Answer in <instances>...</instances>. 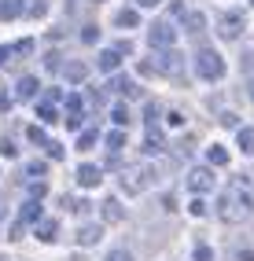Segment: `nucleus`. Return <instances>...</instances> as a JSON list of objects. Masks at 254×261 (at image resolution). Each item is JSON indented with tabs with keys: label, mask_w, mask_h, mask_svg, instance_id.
I'll return each mask as SVG.
<instances>
[{
	"label": "nucleus",
	"mask_w": 254,
	"mask_h": 261,
	"mask_svg": "<svg viewBox=\"0 0 254 261\" xmlns=\"http://www.w3.org/2000/svg\"><path fill=\"white\" fill-rule=\"evenodd\" d=\"M207 162H210V166H228V151L217 147V144H210V147H207Z\"/></svg>",
	"instance_id": "nucleus-21"
},
{
	"label": "nucleus",
	"mask_w": 254,
	"mask_h": 261,
	"mask_svg": "<svg viewBox=\"0 0 254 261\" xmlns=\"http://www.w3.org/2000/svg\"><path fill=\"white\" fill-rule=\"evenodd\" d=\"M99 180H104V169L99 166H92V162L78 166V184L81 188H99Z\"/></svg>",
	"instance_id": "nucleus-6"
},
{
	"label": "nucleus",
	"mask_w": 254,
	"mask_h": 261,
	"mask_svg": "<svg viewBox=\"0 0 254 261\" xmlns=\"http://www.w3.org/2000/svg\"><path fill=\"white\" fill-rule=\"evenodd\" d=\"M81 121H85L81 114H66V125H70V129H81Z\"/></svg>",
	"instance_id": "nucleus-40"
},
{
	"label": "nucleus",
	"mask_w": 254,
	"mask_h": 261,
	"mask_svg": "<svg viewBox=\"0 0 254 261\" xmlns=\"http://www.w3.org/2000/svg\"><path fill=\"white\" fill-rule=\"evenodd\" d=\"M243 70H247V74H254V48H250V51H243Z\"/></svg>",
	"instance_id": "nucleus-39"
},
{
	"label": "nucleus",
	"mask_w": 254,
	"mask_h": 261,
	"mask_svg": "<svg viewBox=\"0 0 254 261\" xmlns=\"http://www.w3.org/2000/svg\"><path fill=\"white\" fill-rule=\"evenodd\" d=\"M37 221H41V199H26L15 224H22V228H26V224H37Z\"/></svg>",
	"instance_id": "nucleus-7"
},
{
	"label": "nucleus",
	"mask_w": 254,
	"mask_h": 261,
	"mask_svg": "<svg viewBox=\"0 0 254 261\" xmlns=\"http://www.w3.org/2000/svg\"><path fill=\"white\" fill-rule=\"evenodd\" d=\"M118 66H122V51H118V48H104V51H99V70L114 74Z\"/></svg>",
	"instance_id": "nucleus-11"
},
{
	"label": "nucleus",
	"mask_w": 254,
	"mask_h": 261,
	"mask_svg": "<svg viewBox=\"0 0 254 261\" xmlns=\"http://www.w3.org/2000/svg\"><path fill=\"white\" fill-rule=\"evenodd\" d=\"M195 74H199L202 81H217V77L225 74V59L217 56L214 48H202L199 56H195Z\"/></svg>",
	"instance_id": "nucleus-2"
},
{
	"label": "nucleus",
	"mask_w": 254,
	"mask_h": 261,
	"mask_svg": "<svg viewBox=\"0 0 254 261\" xmlns=\"http://www.w3.org/2000/svg\"><path fill=\"white\" fill-rule=\"evenodd\" d=\"M250 8H254V0H250Z\"/></svg>",
	"instance_id": "nucleus-45"
},
{
	"label": "nucleus",
	"mask_w": 254,
	"mask_h": 261,
	"mask_svg": "<svg viewBox=\"0 0 254 261\" xmlns=\"http://www.w3.org/2000/svg\"><path fill=\"white\" fill-rule=\"evenodd\" d=\"M107 89H114V92H122L125 99H137V96H140V89H137V85H133L129 77H114V81L107 85Z\"/></svg>",
	"instance_id": "nucleus-13"
},
{
	"label": "nucleus",
	"mask_w": 254,
	"mask_h": 261,
	"mask_svg": "<svg viewBox=\"0 0 254 261\" xmlns=\"http://www.w3.org/2000/svg\"><path fill=\"white\" fill-rule=\"evenodd\" d=\"M144 154H162V136L155 129H147V140H144Z\"/></svg>",
	"instance_id": "nucleus-25"
},
{
	"label": "nucleus",
	"mask_w": 254,
	"mask_h": 261,
	"mask_svg": "<svg viewBox=\"0 0 254 261\" xmlns=\"http://www.w3.org/2000/svg\"><path fill=\"white\" fill-rule=\"evenodd\" d=\"M192 261H214V250L207 247V243H195V250H192Z\"/></svg>",
	"instance_id": "nucleus-29"
},
{
	"label": "nucleus",
	"mask_w": 254,
	"mask_h": 261,
	"mask_svg": "<svg viewBox=\"0 0 254 261\" xmlns=\"http://www.w3.org/2000/svg\"><path fill=\"white\" fill-rule=\"evenodd\" d=\"M111 121H114V129H125L133 118H129V111L122 107V103H114V107H111Z\"/></svg>",
	"instance_id": "nucleus-23"
},
{
	"label": "nucleus",
	"mask_w": 254,
	"mask_h": 261,
	"mask_svg": "<svg viewBox=\"0 0 254 261\" xmlns=\"http://www.w3.org/2000/svg\"><path fill=\"white\" fill-rule=\"evenodd\" d=\"M243 30H247V15H243V11H225V15H221V30H217V33H221L225 41L243 37Z\"/></svg>",
	"instance_id": "nucleus-3"
},
{
	"label": "nucleus",
	"mask_w": 254,
	"mask_h": 261,
	"mask_svg": "<svg viewBox=\"0 0 254 261\" xmlns=\"http://www.w3.org/2000/svg\"><path fill=\"white\" fill-rule=\"evenodd\" d=\"M81 41H85V44H96V41H99V30H96V26H85V30H81Z\"/></svg>",
	"instance_id": "nucleus-33"
},
{
	"label": "nucleus",
	"mask_w": 254,
	"mask_h": 261,
	"mask_svg": "<svg viewBox=\"0 0 254 261\" xmlns=\"http://www.w3.org/2000/svg\"><path fill=\"white\" fill-rule=\"evenodd\" d=\"M184 26H188V33L199 37V33L207 30V15H202V11H188V15H184Z\"/></svg>",
	"instance_id": "nucleus-17"
},
{
	"label": "nucleus",
	"mask_w": 254,
	"mask_h": 261,
	"mask_svg": "<svg viewBox=\"0 0 254 261\" xmlns=\"http://www.w3.org/2000/svg\"><path fill=\"white\" fill-rule=\"evenodd\" d=\"M92 144H96V129H78V147L89 151Z\"/></svg>",
	"instance_id": "nucleus-28"
},
{
	"label": "nucleus",
	"mask_w": 254,
	"mask_h": 261,
	"mask_svg": "<svg viewBox=\"0 0 254 261\" xmlns=\"http://www.w3.org/2000/svg\"><path fill=\"white\" fill-rule=\"evenodd\" d=\"M236 144H240V151L254 154V125H240V133H236Z\"/></svg>",
	"instance_id": "nucleus-15"
},
{
	"label": "nucleus",
	"mask_w": 254,
	"mask_h": 261,
	"mask_svg": "<svg viewBox=\"0 0 254 261\" xmlns=\"http://www.w3.org/2000/svg\"><path fill=\"white\" fill-rule=\"evenodd\" d=\"M99 236H104L99 224H85V228H78V243H81V247H96Z\"/></svg>",
	"instance_id": "nucleus-12"
},
{
	"label": "nucleus",
	"mask_w": 254,
	"mask_h": 261,
	"mask_svg": "<svg viewBox=\"0 0 254 261\" xmlns=\"http://www.w3.org/2000/svg\"><path fill=\"white\" fill-rule=\"evenodd\" d=\"M104 261H133V254H129V250H111Z\"/></svg>",
	"instance_id": "nucleus-37"
},
{
	"label": "nucleus",
	"mask_w": 254,
	"mask_h": 261,
	"mask_svg": "<svg viewBox=\"0 0 254 261\" xmlns=\"http://www.w3.org/2000/svg\"><path fill=\"white\" fill-rule=\"evenodd\" d=\"M144 184H147L144 177L137 180V169H125V173H122V188L129 191V195H140V191H144Z\"/></svg>",
	"instance_id": "nucleus-14"
},
{
	"label": "nucleus",
	"mask_w": 254,
	"mask_h": 261,
	"mask_svg": "<svg viewBox=\"0 0 254 261\" xmlns=\"http://www.w3.org/2000/svg\"><path fill=\"white\" fill-rule=\"evenodd\" d=\"M166 125H169V129H181V125H184V114H181V111H166Z\"/></svg>",
	"instance_id": "nucleus-32"
},
{
	"label": "nucleus",
	"mask_w": 254,
	"mask_h": 261,
	"mask_svg": "<svg viewBox=\"0 0 254 261\" xmlns=\"http://www.w3.org/2000/svg\"><path fill=\"white\" fill-rule=\"evenodd\" d=\"M22 11H26L22 0H0V19H19Z\"/></svg>",
	"instance_id": "nucleus-16"
},
{
	"label": "nucleus",
	"mask_w": 254,
	"mask_h": 261,
	"mask_svg": "<svg viewBox=\"0 0 254 261\" xmlns=\"http://www.w3.org/2000/svg\"><path fill=\"white\" fill-rule=\"evenodd\" d=\"M188 210H192V217H202V214H207V202H202V195H195V199H192Z\"/></svg>",
	"instance_id": "nucleus-34"
},
{
	"label": "nucleus",
	"mask_w": 254,
	"mask_h": 261,
	"mask_svg": "<svg viewBox=\"0 0 254 261\" xmlns=\"http://www.w3.org/2000/svg\"><path fill=\"white\" fill-rule=\"evenodd\" d=\"M159 59H162V63H159L162 74H177V70H181V51H177V48H162Z\"/></svg>",
	"instance_id": "nucleus-9"
},
{
	"label": "nucleus",
	"mask_w": 254,
	"mask_h": 261,
	"mask_svg": "<svg viewBox=\"0 0 254 261\" xmlns=\"http://www.w3.org/2000/svg\"><path fill=\"white\" fill-rule=\"evenodd\" d=\"M11 56H15V44H11V48H0V66H4Z\"/></svg>",
	"instance_id": "nucleus-41"
},
{
	"label": "nucleus",
	"mask_w": 254,
	"mask_h": 261,
	"mask_svg": "<svg viewBox=\"0 0 254 261\" xmlns=\"http://www.w3.org/2000/svg\"><path fill=\"white\" fill-rule=\"evenodd\" d=\"M250 99H254V77H250Z\"/></svg>",
	"instance_id": "nucleus-44"
},
{
	"label": "nucleus",
	"mask_w": 254,
	"mask_h": 261,
	"mask_svg": "<svg viewBox=\"0 0 254 261\" xmlns=\"http://www.w3.org/2000/svg\"><path fill=\"white\" fill-rule=\"evenodd\" d=\"M37 118H41V121H48V125H52V121H59L56 103H52V99H41V103H37Z\"/></svg>",
	"instance_id": "nucleus-19"
},
{
	"label": "nucleus",
	"mask_w": 254,
	"mask_h": 261,
	"mask_svg": "<svg viewBox=\"0 0 254 261\" xmlns=\"http://www.w3.org/2000/svg\"><path fill=\"white\" fill-rule=\"evenodd\" d=\"M250 214H254V188H250V180L247 177L228 180V188L221 191V221L243 224V221H250Z\"/></svg>",
	"instance_id": "nucleus-1"
},
{
	"label": "nucleus",
	"mask_w": 254,
	"mask_h": 261,
	"mask_svg": "<svg viewBox=\"0 0 254 261\" xmlns=\"http://www.w3.org/2000/svg\"><path fill=\"white\" fill-rule=\"evenodd\" d=\"M125 147V133L122 129H114V133H107V154H118Z\"/></svg>",
	"instance_id": "nucleus-24"
},
{
	"label": "nucleus",
	"mask_w": 254,
	"mask_h": 261,
	"mask_svg": "<svg viewBox=\"0 0 254 261\" xmlns=\"http://www.w3.org/2000/svg\"><path fill=\"white\" fill-rule=\"evenodd\" d=\"M26 140H33V144H41V147H44V144H48V136H44V129L30 125V129H26Z\"/></svg>",
	"instance_id": "nucleus-30"
},
{
	"label": "nucleus",
	"mask_w": 254,
	"mask_h": 261,
	"mask_svg": "<svg viewBox=\"0 0 254 261\" xmlns=\"http://www.w3.org/2000/svg\"><path fill=\"white\" fill-rule=\"evenodd\" d=\"M147 44L159 48V51H162V48H173V44H177V30L169 26V22H155V26L147 30Z\"/></svg>",
	"instance_id": "nucleus-4"
},
{
	"label": "nucleus",
	"mask_w": 254,
	"mask_h": 261,
	"mask_svg": "<svg viewBox=\"0 0 254 261\" xmlns=\"http://www.w3.org/2000/svg\"><path fill=\"white\" fill-rule=\"evenodd\" d=\"M48 166L44 162H26V180H44Z\"/></svg>",
	"instance_id": "nucleus-27"
},
{
	"label": "nucleus",
	"mask_w": 254,
	"mask_h": 261,
	"mask_svg": "<svg viewBox=\"0 0 254 261\" xmlns=\"http://www.w3.org/2000/svg\"><path fill=\"white\" fill-rule=\"evenodd\" d=\"M37 89H41L37 77L26 74V77H19V85H15V99H33V96H37Z\"/></svg>",
	"instance_id": "nucleus-10"
},
{
	"label": "nucleus",
	"mask_w": 254,
	"mask_h": 261,
	"mask_svg": "<svg viewBox=\"0 0 254 261\" xmlns=\"http://www.w3.org/2000/svg\"><path fill=\"white\" fill-rule=\"evenodd\" d=\"M104 217H107V221H122V217H125V210H122V202H114V199H107V202H104Z\"/></svg>",
	"instance_id": "nucleus-26"
},
{
	"label": "nucleus",
	"mask_w": 254,
	"mask_h": 261,
	"mask_svg": "<svg viewBox=\"0 0 254 261\" xmlns=\"http://www.w3.org/2000/svg\"><path fill=\"white\" fill-rule=\"evenodd\" d=\"M63 74L70 77V81H85V77H89V66H85V63H66Z\"/></svg>",
	"instance_id": "nucleus-22"
},
{
	"label": "nucleus",
	"mask_w": 254,
	"mask_h": 261,
	"mask_svg": "<svg viewBox=\"0 0 254 261\" xmlns=\"http://www.w3.org/2000/svg\"><path fill=\"white\" fill-rule=\"evenodd\" d=\"M44 151H48V154H52V159H56V162L63 159V144H56V140H48V144H44Z\"/></svg>",
	"instance_id": "nucleus-36"
},
{
	"label": "nucleus",
	"mask_w": 254,
	"mask_h": 261,
	"mask_svg": "<svg viewBox=\"0 0 254 261\" xmlns=\"http://www.w3.org/2000/svg\"><path fill=\"white\" fill-rule=\"evenodd\" d=\"M85 107H89V103H85L81 92H70V96H66V114H81V118H85Z\"/></svg>",
	"instance_id": "nucleus-20"
},
{
	"label": "nucleus",
	"mask_w": 254,
	"mask_h": 261,
	"mask_svg": "<svg viewBox=\"0 0 254 261\" xmlns=\"http://www.w3.org/2000/svg\"><path fill=\"white\" fill-rule=\"evenodd\" d=\"M56 236H59V221L56 217H41L37 221V239L41 243H56Z\"/></svg>",
	"instance_id": "nucleus-8"
},
{
	"label": "nucleus",
	"mask_w": 254,
	"mask_h": 261,
	"mask_svg": "<svg viewBox=\"0 0 254 261\" xmlns=\"http://www.w3.org/2000/svg\"><path fill=\"white\" fill-rule=\"evenodd\" d=\"M26 15H44V0H30V4H26Z\"/></svg>",
	"instance_id": "nucleus-38"
},
{
	"label": "nucleus",
	"mask_w": 254,
	"mask_h": 261,
	"mask_svg": "<svg viewBox=\"0 0 254 261\" xmlns=\"http://www.w3.org/2000/svg\"><path fill=\"white\" fill-rule=\"evenodd\" d=\"M114 26H122V30H129V26H140V11H133V8L118 11V15H114Z\"/></svg>",
	"instance_id": "nucleus-18"
},
{
	"label": "nucleus",
	"mask_w": 254,
	"mask_h": 261,
	"mask_svg": "<svg viewBox=\"0 0 254 261\" xmlns=\"http://www.w3.org/2000/svg\"><path fill=\"white\" fill-rule=\"evenodd\" d=\"M240 261H254V254H240Z\"/></svg>",
	"instance_id": "nucleus-43"
},
{
	"label": "nucleus",
	"mask_w": 254,
	"mask_h": 261,
	"mask_svg": "<svg viewBox=\"0 0 254 261\" xmlns=\"http://www.w3.org/2000/svg\"><path fill=\"white\" fill-rule=\"evenodd\" d=\"M137 4H140V8H159L162 0H137Z\"/></svg>",
	"instance_id": "nucleus-42"
},
{
	"label": "nucleus",
	"mask_w": 254,
	"mask_h": 261,
	"mask_svg": "<svg viewBox=\"0 0 254 261\" xmlns=\"http://www.w3.org/2000/svg\"><path fill=\"white\" fill-rule=\"evenodd\" d=\"M236 118H240V114L225 111V114H221V125H225V129H240V121H236Z\"/></svg>",
	"instance_id": "nucleus-35"
},
{
	"label": "nucleus",
	"mask_w": 254,
	"mask_h": 261,
	"mask_svg": "<svg viewBox=\"0 0 254 261\" xmlns=\"http://www.w3.org/2000/svg\"><path fill=\"white\" fill-rule=\"evenodd\" d=\"M0 154H4V159H15V154H19V147H15L8 136H0Z\"/></svg>",
	"instance_id": "nucleus-31"
},
{
	"label": "nucleus",
	"mask_w": 254,
	"mask_h": 261,
	"mask_svg": "<svg viewBox=\"0 0 254 261\" xmlns=\"http://www.w3.org/2000/svg\"><path fill=\"white\" fill-rule=\"evenodd\" d=\"M188 188L195 191V195H207V191L214 188V173H210V166H195V169L188 173Z\"/></svg>",
	"instance_id": "nucleus-5"
}]
</instances>
